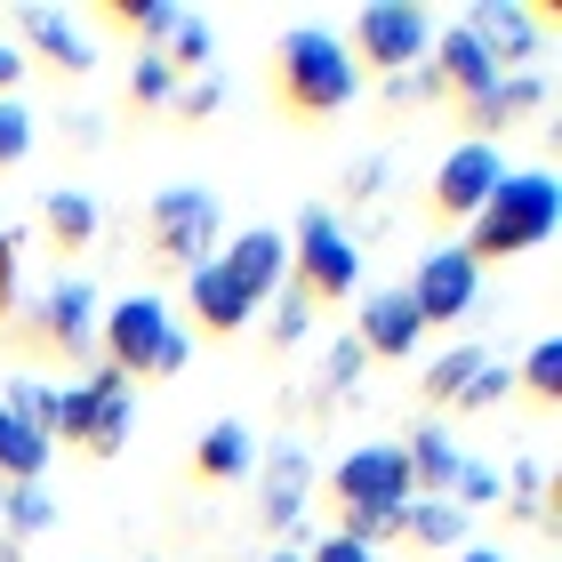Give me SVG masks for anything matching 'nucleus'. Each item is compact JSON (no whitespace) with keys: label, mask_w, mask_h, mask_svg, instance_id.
Masks as SVG:
<instances>
[{"label":"nucleus","mask_w":562,"mask_h":562,"mask_svg":"<svg viewBox=\"0 0 562 562\" xmlns=\"http://www.w3.org/2000/svg\"><path fill=\"white\" fill-rule=\"evenodd\" d=\"M498 177H506V153L467 137L442 169H434V186H426V217H434V225H474V210L498 193Z\"/></svg>","instance_id":"10"},{"label":"nucleus","mask_w":562,"mask_h":562,"mask_svg":"<svg viewBox=\"0 0 562 562\" xmlns=\"http://www.w3.org/2000/svg\"><path fill=\"white\" fill-rule=\"evenodd\" d=\"M450 562H506V554H498V547H458Z\"/></svg>","instance_id":"44"},{"label":"nucleus","mask_w":562,"mask_h":562,"mask_svg":"<svg viewBox=\"0 0 562 562\" xmlns=\"http://www.w3.org/2000/svg\"><path fill=\"white\" fill-rule=\"evenodd\" d=\"M378 186H386V161H353L346 169V201H370Z\"/></svg>","instance_id":"41"},{"label":"nucleus","mask_w":562,"mask_h":562,"mask_svg":"<svg viewBox=\"0 0 562 562\" xmlns=\"http://www.w3.org/2000/svg\"><path fill=\"white\" fill-rule=\"evenodd\" d=\"M249 474H258V434H249L241 418H217V426L193 442V482L225 491V482H249Z\"/></svg>","instance_id":"20"},{"label":"nucleus","mask_w":562,"mask_h":562,"mask_svg":"<svg viewBox=\"0 0 562 562\" xmlns=\"http://www.w3.org/2000/svg\"><path fill=\"white\" fill-rule=\"evenodd\" d=\"M210 16H177V33L161 41V48H153V57H161L169 72H177V81H186V72H193V81H201V72H210Z\"/></svg>","instance_id":"29"},{"label":"nucleus","mask_w":562,"mask_h":562,"mask_svg":"<svg viewBox=\"0 0 562 562\" xmlns=\"http://www.w3.org/2000/svg\"><path fill=\"white\" fill-rule=\"evenodd\" d=\"M305 562H378L370 547H353V539H338V530H329V539H314V554Z\"/></svg>","instance_id":"40"},{"label":"nucleus","mask_w":562,"mask_h":562,"mask_svg":"<svg viewBox=\"0 0 562 562\" xmlns=\"http://www.w3.org/2000/svg\"><path fill=\"white\" fill-rule=\"evenodd\" d=\"M217 105H225V81H217V72H201L193 89H177V105H169V113L186 121V130H201V121H210Z\"/></svg>","instance_id":"36"},{"label":"nucleus","mask_w":562,"mask_h":562,"mask_svg":"<svg viewBox=\"0 0 562 562\" xmlns=\"http://www.w3.org/2000/svg\"><path fill=\"white\" fill-rule=\"evenodd\" d=\"M547 97H554V89H547V72H539V65H530V72H498V81L482 89L474 105H458V121H467V137H474V145H491L498 130H522V121H539V113H547Z\"/></svg>","instance_id":"14"},{"label":"nucleus","mask_w":562,"mask_h":562,"mask_svg":"<svg viewBox=\"0 0 562 562\" xmlns=\"http://www.w3.org/2000/svg\"><path fill=\"white\" fill-rule=\"evenodd\" d=\"M353 290H362V249H353V234L329 210L305 201L297 234H290V297H305V305H346Z\"/></svg>","instance_id":"5"},{"label":"nucleus","mask_w":562,"mask_h":562,"mask_svg":"<svg viewBox=\"0 0 562 562\" xmlns=\"http://www.w3.org/2000/svg\"><path fill=\"white\" fill-rule=\"evenodd\" d=\"M186 305H193V329H201V338H241L249 314H258V305H249V297L234 290V281L217 273V266L186 273Z\"/></svg>","instance_id":"21"},{"label":"nucleus","mask_w":562,"mask_h":562,"mask_svg":"<svg viewBox=\"0 0 562 562\" xmlns=\"http://www.w3.org/2000/svg\"><path fill=\"white\" fill-rule=\"evenodd\" d=\"M362 362H370V353L353 346V338L329 346V353H322V402H314V411H329V402H346L353 386H362Z\"/></svg>","instance_id":"31"},{"label":"nucleus","mask_w":562,"mask_h":562,"mask_svg":"<svg viewBox=\"0 0 562 562\" xmlns=\"http://www.w3.org/2000/svg\"><path fill=\"white\" fill-rule=\"evenodd\" d=\"M97 225H105V210H97L81 186H48V193H41V234L57 241V249H89Z\"/></svg>","instance_id":"22"},{"label":"nucleus","mask_w":562,"mask_h":562,"mask_svg":"<svg viewBox=\"0 0 562 562\" xmlns=\"http://www.w3.org/2000/svg\"><path fill=\"white\" fill-rule=\"evenodd\" d=\"M169 305L161 297H121L113 314H97V346H105V370L121 378H153V362H161V346H169Z\"/></svg>","instance_id":"9"},{"label":"nucleus","mask_w":562,"mask_h":562,"mask_svg":"<svg viewBox=\"0 0 562 562\" xmlns=\"http://www.w3.org/2000/svg\"><path fill=\"white\" fill-rule=\"evenodd\" d=\"M24 153H33V113L16 97H0V169H16Z\"/></svg>","instance_id":"34"},{"label":"nucleus","mask_w":562,"mask_h":562,"mask_svg":"<svg viewBox=\"0 0 562 562\" xmlns=\"http://www.w3.org/2000/svg\"><path fill=\"white\" fill-rule=\"evenodd\" d=\"M402 539L426 547V554L467 547V506H458V498H411V506H402Z\"/></svg>","instance_id":"24"},{"label":"nucleus","mask_w":562,"mask_h":562,"mask_svg":"<svg viewBox=\"0 0 562 562\" xmlns=\"http://www.w3.org/2000/svg\"><path fill=\"white\" fill-rule=\"evenodd\" d=\"M458 506H467V515H474V506H491L498 498V474L491 467H467V474H458V491H450Z\"/></svg>","instance_id":"38"},{"label":"nucleus","mask_w":562,"mask_h":562,"mask_svg":"<svg viewBox=\"0 0 562 562\" xmlns=\"http://www.w3.org/2000/svg\"><path fill=\"white\" fill-rule=\"evenodd\" d=\"M482 370H491V353H482V346H450L442 353V362H426V378H418V394H426V411H458V402H467V386H474V378Z\"/></svg>","instance_id":"23"},{"label":"nucleus","mask_w":562,"mask_h":562,"mask_svg":"<svg viewBox=\"0 0 562 562\" xmlns=\"http://www.w3.org/2000/svg\"><path fill=\"white\" fill-rule=\"evenodd\" d=\"M426 338V322H418V305L402 297V290H378L362 297V322H353V346L370 353V362H411Z\"/></svg>","instance_id":"17"},{"label":"nucleus","mask_w":562,"mask_h":562,"mask_svg":"<svg viewBox=\"0 0 562 562\" xmlns=\"http://www.w3.org/2000/svg\"><path fill=\"white\" fill-rule=\"evenodd\" d=\"M177 89H186V81H177V72H169L161 57H137V72H130V105H137V113L177 105Z\"/></svg>","instance_id":"32"},{"label":"nucleus","mask_w":562,"mask_h":562,"mask_svg":"<svg viewBox=\"0 0 562 562\" xmlns=\"http://www.w3.org/2000/svg\"><path fill=\"white\" fill-rule=\"evenodd\" d=\"M467 33L491 48L498 72H530V57H539L547 33H554V9H522V0H474V9H467Z\"/></svg>","instance_id":"12"},{"label":"nucleus","mask_w":562,"mask_h":562,"mask_svg":"<svg viewBox=\"0 0 562 562\" xmlns=\"http://www.w3.org/2000/svg\"><path fill=\"white\" fill-rule=\"evenodd\" d=\"M186 353H193V329H169V346H161V362H153V378H177V370H186Z\"/></svg>","instance_id":"42"},{"label":"nucleus","mask_w":562,"mask_h":562,"mask_svg":"<svg viewBox=\"0 0 562 562\" xmlns=\"http://www.w3.org/2000/svg\"><path fill=\"white\" fill-rule=\"evenodd\" d=\"M506 394H515V370H506V362H491V370H482L474 386H467V402H458V418H482V411H498Z\"/></svg>","instance_id":"35"},{"label":"nucleus","mask_w":562,"mask_h":562,"mask_svg":"<svg viewBox=\"0 0 562 562\" xmlns=\"http://www.w3.org/2000/svg\"><path fill=\"white\" fill-rule=\"evenodd\" d=\"M48 458H57V442H48V434H33V426L9 411V402H0V482H41Z\"/></svg>","instance_id":"25"},{"label":"nucleus","mask_w":562,"mask_h":562,"mask_svg":"<svg viewBox=\"0 0 562 562\" xmlns=\"http://www.w3.org/2000/svg\"><path fill=\"white\" fill-rule=\"evenodd\" d=\"M9 24H16V41L33 48V57H41L48 72H65V81L97 72V48H89L81 33H72V16H57V9H16Z\"/></svg>","instance_id":"18"},{"label":"nucleus","mask_w":562,"mask_h":562,"mask_svg":"<svg viewBox=\"0 0 562 562\" xmlns=\"http://www.w3.org/2000/svg\"><path fill=\"white\" fill-rule=\"evenodd\" d=\"M329 506H338V539L353 547H394L402 539V506H411V467L402 442H362L329 467Z\"/></svg>","instance_id":"1"},{"label":"nucleus","mask_w":562,"mask_h":562,"mask_svg":"<svg viewBox=\"0 0 562 562\" xmlns=\"http://www.w3.org/2000/svg\"><path fill=\"white\" fill-rule=\"evenodd\" d=\"M16 322V234H0V329Z\"/></svg>","instance_id":"39"},{"label":"nucleus","mask_w":562,"mask_h":562,"mask_svg":"<svg viewBox=\"0 0 562 562\" xmlns=\"http://www.w3.org/2000/svg\"><path fill=\"white\" fill-rule=\"evenodd\" d=\"M554 217H562V193H554V169H506L498 177V193L474 210L467 225V258L474 266H506V258H530L547 234H554Z\"/></svg>","instance_id":"3"},{"label":"nucleus","mask_w":562,"mask_h":562,"mask_svg":"<svg viewBox=\"0 0 562 562\" xmlns=\"http://www.w3.org/2000/svg\"><path fill=\"white\" fill-rule=\"evenodd\" d=\"M402 297H411L418 305V322L426 329H442V322H467L474 314V297H482V266L467 258V249H426V258H418V273H411V290H402Z\"/></svg>","instance_id":"11"},{"label":"nucleus","mask_w":562,"mask_h":562,"mask_svg":"<svg viewBox=\"0 0 562 562\" xmlns=\"http://www.w3.org/2000/svg\"><path fill=\"white\" fill-rule=\"evenodd\" d=\"M266 562H305V554H266Z\"/></svg>","instance_id":"46"},{"label":"nucleus","mask_w":562,"mask_h":562,"mask_svg":"<svg viewBox=\"0 0 562 562\" xmlns=\"http://www.w3.org/2000/svg\"><path fill=\"white\" fill-rule=\"evenodd\" d=\"M217 249V201L201 186H161L145 201V258L161 273H201Z\"/></svg>","instance_id":"6"},{"label":"nucleus","mask_w":562,"mask_h":562,"mask_svg":"<svg viewBox=\"0 0 562 562\" xmlns=\"http://www.w3.org/2000/svg\"><path fill=\"white\" fill-rule=\"evenodd\" d=\"M0 562H16V539H0Z\"/></svg>","instance_id":"45"},{"label":"nucleus","mask_w":562,"mask_h":562,"mask_svg":"<svg viewBox=\"0 0 562 562\" xmlns=\"http://www.w3.org/2000/svg\"><path fill=\"white\" fill-rule=\"evenodd\" d=\"M506 515L522 530H554V474L539 458H515V491H506Z\"/></svg>","instance_id":"27"},{"label":"nucleus","mask_w":562,"mask_h":562,"mask_svg":"<svg viewBox=\"0 0 562 562\" xmlns=\"http://www.w3.org/2000/svg\"><path fill=\"white\" fill-rule=\"evenodd\" d=\"M305 506H314V458L297 442H273L258 458V522L266 530H297Z\"/></svg>","instance_id":"15"},{"label":"nucleus","mask_w":562,"mask_h":562,"mask_svg":"<svg viewBox=\"0 0 562 562\" xmlns=\"http://www.w3.org/2000/svg\"><path fill=\"white\" fill-rule=\"evenodd\" d=\"M266 81H273V105L290 121H329V113L353 105L362 72H353L346 41H329L322 24H290V33L273 41V57H266Z\"/></svg>","instance_id":"2"},{"label":"nucleus","mask_w":562,"mask_h":562,"mask_svg":"<svg viewBox=\"0 0 562 562\" xmlns=\"http://www.w3.org/2000/svg\"><path fill=\"white\" fill-rule=\"evenodd\" d=\"M137 426V402H130V378L121 370H89L81 386H57V418H48V442L81 450V458H113Z\"/></svg>","instance_id":"4"},{"label":"nucleus","mask_w":562,"mask_h":562,"mask_svg":"<svg viewBox=\"0 0 562 562\" xmlns=\"http://www.w3.org/2000/svg\"><path fill=\"white\" fill-rule=\"evenodd\" d=\"M346 57H353V72H378V81H394V72H418V65L434 57V16L411 9V0L362 9V16H353Z\"/></svg>","instance_id":"7"},{"label":"nucleus","mask_w":562,"mask_h":562,"mask_svg":"<svg viewBox=\"0 0 562 562\" xmlns=\"http://www.w3.org/2000/svg\"><path fill=\"white\" fill-rule=\"evenodd\" d=\"M16 81H24V57H16L9 41H0V97H16Z\"/></svg>","instance_id":"43"},{"label":"nucleus","mask_w":562,"mask_h":562,"mask_svg":"<svg viewBox=\"0 0 562 562\" xmlns=\"http://www.w3.org/2000/svg\"><path fill=\"white\" fill-rule=\"evenodd\" d=\"M305 322H314V305H305V297H281V305H273V329H266V338H273L281 353H290V346H305Z\"/></svg>","instance_id":"37"},{"label":"nucleus","mask_w":562,"mask_h":562,"mask_svg":"<svg viewBox=\"0 0 562 562\" xmlns=\"http://www.w3.org/2000/svg\"><path fill=\"white\" fill-rule=\"evenodd\" d=\"M210 266L234 281L249 305H266V297H281V281H290V234H273V225H249V234H234Z\"/></svg>","instance_id":"13"},{"label":"nucleus","mask_w":562,"mask_h":562,"mask_svg":"<svg viewBox=\"0 0 562 562\" xmlns=\"http://www.w3.org/2000/svg\"><path fill=\"white\" fill-rule=\"evenodd\" d=\"M89 346H97V290L89 281H57L24 314V353L33 362H89Z\"/></svg>","instance_id":"8"},{"label":"nucleus","mask_w":562,"mask_h":562,"mask_svg":"<svg viewBox=\"0 0 562 562\" xmlns=\"http://www.w3.org/2000/svg\"><path fill=\"white\" fill-rule=\"evenodd\" d=\"M522 394L539 402V411H554V402H562V346H554V338H539V346L522 353Z\"/></svg>","instance_id":"30"},{"label":"nucleus","mask_w":562,"mask_h":562,"mask_svg":"<svg viewBox=\"0 0 562 562\" xmlns=\"http://www.w3.org/2000/svg\"><path fill=\"white\" fill-rule=\"evenodd\" d=\"M0 402H9V411L33 426V434H48V418H57V386H48V378H16V386L0 394Z\"/></svg>","instance_id":"33"},{"label":"nucleus","mask_w":562,"mask_h":562,"mask_svg":"<svg viewBox=\"0 0 562 562\" xmlns=\"http://www.w3.org/2000/svg\"><path fill=\"white\" fill-rule=\"evenodd\" d=\"M402 467H411V498H450L458 474H467V450H458L450 426H418L402 442Z\"/></svg>","instance_id":"19"},{"label":"nucleus","mask_w":562,"mask_h":562,"mask_svg":"<svg viewBox=\"0 0 562 562\" xmlns=\"http://www.w3.org/2000/svg\"><path fill=\"white\" fill-rule=\"evenodd\" d=\"M177 16L186 9H169V0H105V9H97L105 33H130V41H153V48L177 33Z\"/></svg>","instance_id":"26"},{"label":"nucleus","mask_w":562,"mask_h":562,"mask_svg":"<svg viewBox=\"0 0 562 562\" xmlns=\"http://www.w3.org/2000/svg\"><path fill=\"white\" fill-rule=\"evenodd\" d=\"M426 81H434V105H474V97L498 81V65H491V48H482L467 24H450L442 57H426Z\"/></svg>","instance_id":"16"},{"label":"nucleus","mask_w":562,"mask_h":562,"mask_svg":"<svg viewBox=\"0 0 562 562\" xmlns=\"http://www.w3.org/2000/svg\"><path fill=\"white\" fill-rule=\"evenodd\" d=\"M57 522V506H48V491L41 482H9V491H0V539H41V530Z\"/></svg>","instance_id":"28"}]
</instances>
